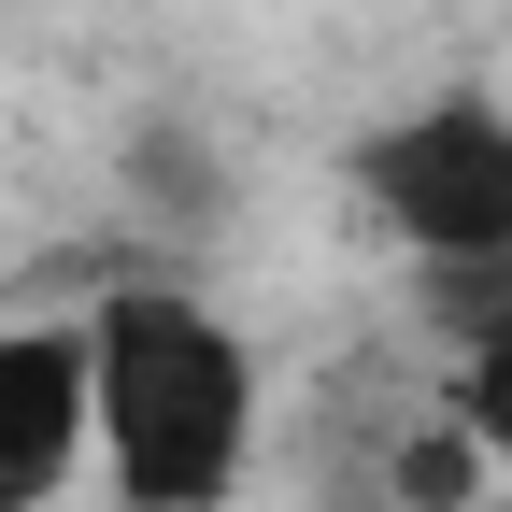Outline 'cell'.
Segmentation results:
<instances>
[{
  "label": "cell",
  "instance_id": "cell-1",
  "mask_svg": "<svg viewBox=\"0 0 512 512\" xmlns=\"http://www.w3.org/2000/svg\"><path fill=\"white\" fill-rule=\"evenodd\" d=\"M86 384H100V470L128 512H214L242 484L256 356L185 285H114L86 313Z\"/></svg>",
  "mask_w": 512,
  "mask_h": 512
},
{
  "label": "cell",
  "instance_id": "cell-2",
  "mask_svg": "<svg viewBox=\"0 0 512 512\" xmlns=\"http://www.w3.org/2000/svg\"><path fill=\"white\" fill-rule=\"evenodd\" d=\"M370 214L441 271H512V114L498 100L399 114L370 143Z\"/></svg>",
  "mask_w": 512,
  "mask_h": 512
},
{
  "label": "cell",
  "instance_id": "cell-3",
  "mask_svg": "<svg viewBox=\"0 0 512 512\" xmlns=\"http://www.w3.org/2000/svg\"><path fill=\"white\" fill-rule=\"evenodd\" d=\"M100 441L86 328H0V512H43Z\"/></svg>",
  "mask_w": 512,
  "mask_h": 512
},
{
  "label": "cell",
  "instance_id": "cell-4",
  "mask_svg": "<svg viewBox=\"0 0 512 512\" xmlns=\"http://www.w3.org/2000/svg\"><path fill=\"white\" fill-rule=\"evenodd\" d=\"M456 427L484 441V470H512V313L470 342V370H456Z\"/></svg>",
  "mask_w": 512,
  "mask_h": 512
},
{
  "label": "cell",
  "instance_id": "cell-5",
  "mask_svg": "<svg viewBox=\"0 0 512 512\" xmlns=\"http://www.w3.org/2000/svg\"><path fill=\"white\" fill-rule=\"evenodd\" d=\"M470 484H484V441H470L456 413H441L427 441H399V498H413V512H470Z\"/></svg>",
  "mask_w": 512,
  "mask_h": 512
}]
</instances>
